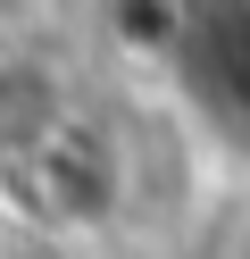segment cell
Segmentation results:
<instances>
[{
    "instance_id": "cell-4",
    "label": "cell",
    "mask_w": 250,
    "mask_h": 259,
    "mask_svg": "<svg viewBox=\"0 0 250 259\" xmlns=\"http://www.w3.org/2000/svg\"><path fill=\"white\" fill-rule=\"evenodd\" d=\"M9 226H17V218H9V201H0V251H9Z\"/></svg>"
},
{
    "instance_id": "cell-3",
    "label": "cell",
    "mask_w": 250,
    "mask_h": 259,
    "mask_svg": "<svg viewBox=\"0 0 250 259\" xmlns=\"http://www.w3.org/2000/svg\"><path fill=\"white\" fill-rule=\"evenodd\" d=\"M109 34L133 59H167L183 42V0H109Z\"/></svg>"
},
{
    "instance_id": "cell-2",
    "label": "cell",
    "mask_w": 250,
    "mask_h": 259,
    "mask_svg": "<svg viewBox=\"0 0 250 259\" xmlns=\"http://www.w3.org/2000/svg\"><path fill=\"white\" fill-rule=\"evenodd\" d=\"M67 117V101H59V84H50V67H0V159L9 151H25L42 125H59Z\"/></svg>"
},
{
    "instance_id": "cell-1",
    "label": "cell",
    "mask_w": 250,
    "mask_h": 259,
    "mask_svg": "<svg viewBox=\"0 0 250 259\" xmlns=\"http://www.w3.org/2000/svg\"><path fill=\"white\" fill-rule=\"evenodd\" d=\"M0 201H9V218H33V226H50V234H92V226H109L117 201H125V151H117L92 117L67 109L25 151L0 159Z\"/></svg>"
},
{
    "instance_id": "cell-5",
    "label": "cell",
    "mask_w": 250,
    "mask_h": 259,
    "mask_svg": "<svg viewBox=\"0 0 250 259\" xmlns=\"http://www.w3.org/2000/svg\"><path fill=\"white\" fill-rule=\"evenodd\" d=\"M0 259H17V251H0Z\"/></svg>"
}]
</instances>
